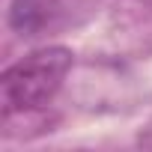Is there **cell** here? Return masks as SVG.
<instances>
[{
	"label": "cell",
	"mask_w": 152,
	"mask_h": 152,
	"mask_svg": "<svg viewBox=\"0 0 152 152\" xmlns=\"http://www.w3.org/2000/svg\"><path fill=\"white\" fill-rule=\"evenodd\" d=\"M42 18H45V12H42V6L36 3V0H15V3H12L9 21H12L15 30L30 33V30H36L42 24Z\"/></svg>",
	"instance_id": "obj_2"
},
{
	"label": "cell",
	"mask_w": 152,
	"mask_h": 152,
	"mask_svg": "<svg viewBox=\"0 0 152 152\" xmlns=\"http://www.w3.org/2000/svg\"><path fill=\"white\" fill-rule=\"evenodd\" d=\"M72 51L63 45L39 48L27 54L24 60L12 63L3 78H0V102H3V113H27L45 107L57 90L63 87L66 75L72 69Z\"/></svg>",
	"instance_id": "obj_1"
}]
</instances>
